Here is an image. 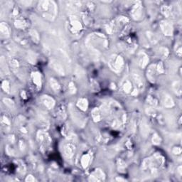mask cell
I'll list each match as a JSON object with an SVG mask.
<instances>
[{"instance_id": "cell-1", "label": "cell", "mask_w": 182, "mask_h": 182, "mask_svg": "<svg viewBox=\"0 0 182 182\" xmlns=\"http://www.w3.org/2000/svg\"><path fill=\"white\" fill-rule=\"evenodd\" d=\"M38 9L42 16L49 21H54L57 16L58 7L54 1H39Z\"/></svg>"}, {"instance_id": "cell-2", "label": "cell", "mask_w": 182, "mask_h": 182, "mask_svg": "<svg viewBox=\"0 0 182 182\" xmlns=\"http://www.w3.org/2000/svg\"><path fill=\"white\" fill-rule=\"evenodd\" d=\"M110 69H111L114 72L118 73L121 72L122 68L124 66V60L122 56L119 55H113L110 58L108 63Z\"/></svg>"}, {"instance_id": "cell-3", "label": "cell", "mask_w": 182, "mask_h": 182, "mask_svg": "<svg viewBox=\"0 0 182 182\" xmlns=\"http://www.w3.org/2000/svg\"><path fill=\"white\" fill-rule=\"evenodd\" d=\"M36 138L42 149H46L51 143V138L48 132L45 130H39L37 132Z\"/></svg>"}, {"instance_id": "cell-4", "label": "cell", "mask_w": 182, "mask_h": 182, "mask_svg": "<svg viewBox=\"0 0 182 182\" xmlns=\"http://www.w3.org/2000/svg\"><path fill=\"white\" fill-rule=\"evenodd\" d=\"M76 145L73 143L72 141L66 142L63 147V152L66 159H71L74 157L75 152H76Z\"/></svg>"}, {"instance_id": "cell-5", "label": "cell", "mask_w": 182, "mask_h": 182, "mask_svg": "<svg viewBox=\"0 0 182 182\" xmlns=\"http://www.w3.org/2000/svg\"><path fill=\"white\" fill-rule=\"evenodd\" d=\"M131 16L133 19L137 20V21H139L142 19L143 9H142V6L140 1H137L133 6L132 11H131Z\"/></svg>"}, {"instance_id": "cell-6", "label": "cell", "mask_w": 182, "mask_h": 182, "mask_svg": "<svg viewBox=\"0 0 182 182\" xmlns=\"http://www.w3.org/2000/svg\"><path fill=\"white\" fill-rule=\"evenodd\" d=\"M70 23H71V30L73 34H77L82 30V24L76 17V15H71Z\"/></svg>"}, {"instance_id": "cell-7", "label": "cell", "mask_w": 182, "mask_h": 182, "mask_svg": "<svg viewBox=\"0 0 182 182\" xmlns=\"http://www.w3.org/2000/svg\"><path fill=\"white\" fill-rule=\"evenodd\" d=\"M70 113H71V115L74 121L76 122L78 126H81L83 127L86 124V120L83 118L82 115H81L79 113L73 108L72 106L70 107Z\"/></svg>"}, {"instance_id": "cell-8", "label": "cell", "mask_w": 182, "mask_h": 182, "mask_svg": "<svg viewBox=\"0 0 182 182\" xmlns=\"http://www.w3.org/2000/svg\"><path fill=\"white\" fill-rule=\"evenodd\" d=\"M160 28L161 31L165 36H172L173 27L172 24L166 20H163L160 22Z\"/></svg>"}, {"instance_id": "cell-9", "label": "cell", "mask_w": 182, "mask_h": 182, "mask_svg": "<svg viewBox=\"0 0 182 182\" xmlns=\"http://www.w3.org/2000/svg\"><path fill=\"white\" fill-rule=\"evenodd\" d=\"M50 64L52 69H54L56 72L58 73L59 75H61V76H65L66 70L60 61H58L57 59H51L50 61Z\"/></svg>"}, {"instance_id": "cell-10", "label": "cell", "mask_w": 182, "mask_h": 182, "mask_svg": "<svg viewBox=\"0 0 182 182\" xmlns=\"http://www.w3.org/2000/svg\"><path fill=\"white\" fill-rule=\"evenodd\" d=\"M105 178V174L103 172V170L100 169H97L91 173V176H89L90 181H104Z\"/></svg>"}, {"instance_id": "cell-11", "label": "cell", "mask_w": 182, "mask_h": 182, "mask_svg": "<svg viewBox=\"0 0 182 182\" xmlns=\"http://www.w3.org/2000/svg\"><path fill=\"white\" fill-rule=\"evenodd\" d=\"M137 62L139 67L144 69L149 63V57L144 52L140 51L137 55Z\"/></svg>"}, {"instance_id": "cell-12", "label": "cell", "mask_w": 182, "mask_h": 182, "mask_svg": "<svg viewBox=\"0 0 182 182\" xmlns=\"http://www.w3.org/2000/svg\"><path fill=\"white\" fill-rule=\"evenodd\" d=\"M132 78H133L134 84L137 87V89L139 91H143L144 88V84L140 75L137 74V73H133L132 74Z\"/></svg>"}, {"instance_id": "cell-13", "label": "cell", "mask_w": 182, "mask_h": 182, "mask_svg": "<svg viewBox=\"0 0 182 182\" xmlns=\"http://www.w3.org/2000/svg\"><path fill=\"white\" fill-rule=\"evenodd\" d=\"M41 100L43 104L45 105V107H46L48 109H52L55 106L56 102L52 97L47 96V95H44V96H41Z\"/></svg>"}, {"instance_id": "cell-14", "label": "cell", "mask_w": 182, "mask_h": 182, "mask_svg": "<svg viewBox=\"0 0 182 182\" xmlns=\"http://www.w3.org/2000/svg\"><path fill=\"white\" fill-rule=\"evenodd\" d=\"M156 65L152 64L148 67L147 70V78L151 83L155 82L156 79Z\"/></svg>"}, {"instance_id": "cell-15", "label": "cell", "mask_w": 182, "mask_h": 182, "mask_svg": "<svg viewBox=\"0 0 182 182\" xmlns=\"http://www.w3.org/2000/svg\"><path fill=\"white\" fill-rule=\"evenodd\" d=\"M163 104L165 108H171L174 106V101L171 96L166 93L164 95V98H163Z\"/></svg>"}, {"instance_id": "cell-16", "label": "cell", "mask_w": 182, "mask_h": 182, "mask_svg": "<svg viewBox=\"0 0 182 182\" xmlns=\"http://www.w3.org/2000/svg\"><path fill=\"white\" fill-rule=\"evenodd\" d=\"M0 33L1 36L4 38H8L10 36V29L5 22H1L0 24Z\"/></svg>"}, {"instance_id": "cell-17", "label": "cell", "mask_w": 182, "mask_h": 182, "mask_svg": "<svg viewBox=\"0 0 182 182\" xmlns=\"http://www.w3.org/2000/svg\"><path fill=\"white\" fill-rule=\"evenodd\" d=\"M31 78L33 80V83L36 85L38 89L41 88V77L40 73L39 72H33L31 74Z\"/></svg>"}, {"instance_id": "cell-18", "label": "cell", "mask_w": 182, "mask_h": 182, "mask_svg": "<svg viewBox=\"0 0 182 182\" xmlns=\"http://www.w3.org/2000/svg\"><path fill=\"white\" fill-rule=\"evenodd\" d=\"M172 90L173 93L178 96H181V83L180 81H173L171 84Z\"/></svg>"}, {"instance_id": "cell-19", "label": "cell", "mask_w": 182, "mask_h": 182, "mask_svg": "<svg viewBox=\"0 0 182 182\" xmlns=\"http://www.w3.org/2000/svg\"><path fill=\"white\" fill-rule=\"evenodd\" d=\"M140 130H141V133H142V135L144 137H147V136L149 135V125H148L147 122L146 120H142V122H141Z\"/></svg>"}, {"instance_id": "cell-20", "label": "cell", "mask_w": 182, "mask_h": 182, "mask_svg": "<svg viewBox=\"0 0 182 182\" xmlns=\"http://www.w3.org/2000/svg\"><path fill=\"white\" fill-rule=\"evenodd\" d=\"M77 107L82 111H86L88 108V102L86 98H80L77 102Z\"/></svg>"}, {"instance_id": "cell-21", "label": "cell", "mask_w": 182, "mask_h": 182, "mask_svg": "<svg viewBox=\"0 0 182 182\" xmlns=\"http://www.w3.org/2000/svg\"><path fill=\"white\" fill-rule=\"evenodd\" d=\"M91 114H92V117H93V120H94V122H98L101 120L102 112L100 108H95L93 110H92Z\"/></svg>"}, {"instance_id": "cell-22", "label": "cell", "mask_w": 182, "mask_h": 182, "mask_svg": "<svg viewBox=\"0 0 182 182\" xmlns=\"http://www.w3.org/2000/svg\"><path fill=\"white\" fill-rule=\"evenodd\" d=\"M91 154H84L82 156V158H81V165H82V166L84 169H86L88 166V165L90 164V163H91Z\"/></svg>"}, {"instance_id": "cell-23", "label": "cell", "mask_w": 182, "mask_h": 182, "mask_svg": "<svg viewBox=\"0 0 182 182\" xmlns=\"http://www.w3.org/2000/svg\"><path fill=\"white\" fill-rule=\"evenodd\" d=\"M14 26L16 28L21 29H24L26 28L27 26L26 21L23 18H19L16 19L14 21Z\"/></svg>"}, {"instance_id": "cell-24", "label": "cell", "mask_w": 182, "mask_h": 182, "mask_svg": "<svg viewBox=\"0 0 182 182\" xmlns=\"http://www.w3.org/2000/svg\"><path fill=\"white\" fill-rule=\"evenodd\" d=\"M146 34H147V37L148 40H149V41L150 42V43H152V44H156L159 41V38H158L157 36L154 33L149 31H147Z\"/></svg>"}, {"instance_id": "cell-25", "label": "cell", "mask_w": 182, "mask_h": 182, "mask_svg": "<svg viewBox=\"0 0 182 182\" xmlns=\"http://www.w3.org/2000/svg\"><path fill=\"white\" fill-rule=\"evenodd\" d=\"M49 83H50V86L51 88L55 92H59L61 89V86L59 83L54 78H51L49 80Z\"/></svg>"}, {"instance_id": "cell-26", "label": "cell", "mask_w": 182, "mask_h": 182, "mask_svg": "<svg viewBox=\"0 0 182 182\" xmlns=\"http://www.w3.org/2000/svg\"><path fill=\"white\" fill-rule=\"evenodd\" d=\"M29 36L31 38L32 41L36 44H38L40 41V37H39V33L35 29H31L29 31Z\"/></svg>"}, {"instance_id": "cell-27", "label": "cell", "mask_w": 182, "mask_h": 182, "mask_svg": "<svg viewBox=\"0 0 182 182\" xmlns=\"http://www.w3.org/2000/svg\"><path fill=\"white\" fill-rule=\"evenodd\" d=\"M122 89L126 93H130L131 90H132V83L129 80H126L124 81L123 84H122Z\"/></svg>"}, {"instance_id": "cell-28", "label": "cell", "mask_w": 182, "mask_h": 182, "mask_svg": "<svg viewBox=\"0 0 182 182\" xmlns=\"http://www.w3.org/2000/svg\"><path fill=\"white\" fill-rule=\"evenodd\" d=\"M161 12H162L164 16L169 18L170 17V16H171V13H172V11H171V9L170 6H163L162 7H161Z\"/></svg>"}, {"instance_id": "cell-29", "label": "cell", "mask_w": 182, "mask_h": 182, "mask_svg": "<svg viewBox=\"0 0 182 182\" xmlns=\"http://www.w3.org/2000/svg\"><path fill=\"white\" fill-rule=\"evenodd\" d=\"M159 54L161 55V56L163 58V59H166L168 57L169 54V49H168L166 47H161L159 50Z\"/></svg>"}, {"instance_id": "cell-30", "label": "cell", "mask_w": 182, "mask_h": 182, "mask_svg": "<svg viewBox=\"0 0 182 182\" xmlns=\"http://www.w3.org/2000/svg\"><path fill=\"white\" fill-rule=\"evenodd\" d=\"M3 103H4L5 105H6V106L9 108H14V102L11 99H10V98H3Z\"/></svg>"}, {"instance_id": "cell-31", "label": "cell", "mask_w": 182, "mask_h": 182, "mask_svg": "<svg viewBox=\"0 0 182 182\" xmlns=\"http://www.w3.org/2000/svg\"><path fill=\"white\" fill-rule=\"evenodd\" d=\"M152 141V143L154 144H155V145H159V144L161 143V139L160 138V137L158 135V134L155 133V134H154V135H153Z\"/></svg>"}, {"instance_id": "cell-32", "label": "cell", "mask_w": 182, "mask_h": 182, "mask_svg": "<svg viewBox=\"0 0 182 182\" xmlns=\"http://www.w3.org/2000/svg\"><path fill=\"white\" fill-rule=\"evenodd\" d=\"M147 103H149V105H152V106H154V107H155L158 105V101L156 100V99H155L154 98H153V97L151 96H149L147 97Z\"/></svg>"}, {"instance_id": "cell-33", "label": "cell", "mask_w": 182, "mask_h": 182, "mask_svg": "<svg viewBox=\"0 0 182 182\" xmlns=\"http://www.w3.org/2000/svg\"><path fill=\"white\" fill-rule=\"evenodd\" d=\"M1 88H2V89L4 90V92H6V93H9L10 91V86H9V83L7 81H4L2 82V84H1Z\"/></svg>"}, {"instance_id": "cell-34", "label": "cell", "mask_w": 182, "mask_h": 182, "mask_svg": "<svg viewBox=\"0 0 182 182\" xmlns=\"http://www.w3.org/2000/svg\"><path fill=\"white\" fill-rule=\"evenodd\" d=\"M27 59H28V61H29L30 63H31V64H35L36 62V58L34 54L32 52H29L28 53V55H27Z\"/></svg>"}, {"instance_id": "cell-35", "label": "cell", "mask_w": 182, "mask_h": 182, "mask_svg": "<svg viewBox=\"0 0 182 182\" xmlns=\"http://www.w3.org/2000/svg\"><path fill=\"white\" fill-rule=\"evenodd\" d=\"M106 31L110 34H113V32L115 31V26H114L113 24H108L106 25Z\"/></svg>"}, {"instance_id": "cell-36", "label": "cell", "mask_w": 182, "mask_h": 182, "mask_svg": "<svg viewBox=\"0 0 182 182\" xmlns=\"http://www.w3.org/2000/svg\"><path fill=\"white\" fill-rule=\"evenodd\" d=\"M175 51H176V55L178 56V57L181 56V54H182V49H181V44L180 43H178L176 44V47H175Z\"/></svg>"}, {"instance_id": "cell-37", "label": "cell", "mask_w": 182, "mask_h": 182, "mask_svg": "<svg viewBox=\"0 0 182 182\" xmlns=\"http://www.w3.org/2000/svg\"><path fill=\"white\" fill-rule=\"evenodd\" d=\"M156 70L159 74H164V66H163V64L161 62H159L157 66H156Z\"/></svg>"}, {"instance_id": "cell-38", "label": "cell", "mask_w": 182, "mask_h": 182, "mask_svg": "<svg viewBox=\"0 0 182 182\" xmlns=\"http://www.w3.org/2000/svg\"><path fill=\"white\" fill-rule=\"evenodd\" d=\"M1 124H2L4 126H6V127H9L10 126V121L8 119V117L6 116H4L1 117Z\"/></svg>"}, {"instance_id": "cell-39", "label": "cell", "mask_w": 182, "mask_h": 182, "mask_svg": "<svg viewBox=\"0 0 182 182\" xmlns=\"http://www.w3.org/2000/svg\"><path fill=\"white\" fill-rule=\"evenodd\" d=\"M10 65H11V68H13L14 69H16L19 66V61L16 59H12L10 61Z\"/></svg>"}, {"instance_id": "cell-40", "label": "cell", "mask_w": 182, "mask_h": 182, "mask_svg": "<svg viewBox=\"0 0 182 182\" xmlns=\"http://www.w3.org/2000/svg\"><path fill=\"white\" fill-rule=\"evenodd\" d=\"M69 91L71 94H74V93H76V88L75 86L74 83L73 82L69 83Z\"/></svg>"}, {"instance_id": "cell-41", "label": "cell", "mask_w": 182, "mask_h": 182, "mask_svg": "<svg viewBox=\"0 0 182 182\" xmlns=\"http://www.w3.org/2000/svg\"><path fill=\"white\" fill-rule=\"evenodd\" d=\"M146 113H147V115H150V116H153V115H155V109L154 108H149L146 109Z\"/></svg>"}, {"instance_id": "cell-42", "label": "cell", "mask_w": 182, "mask_h": 182, "mask_svg": "<svg viewBox=\"0 0 182 182\" xmlns=\"http://www.w3.org/2000/svg\"><path fill=\"white\" fill-rule=\"evenodd\" d=\"M172 152L175 155H179L181 153V149L180 147H174L172 149Z\"/></svg>"}, {"instance_id": "cell-43", "label": "cell", "mask_w": 182, "mask_h": 182, "mask_svg": "<svg viewBox=\"0 0 182 182\" xmlns=\"http://www.w3.org/2000/svg\"><path fill=\"white\" fill-rule=\"evenodd\" d=\"M25 181H29V182H33L36 181V178L34 177L32 175H29V176H26V179H25Z\"/></svg>"}, {"instance_id": "cell-44", "label": "cell", "mask_w": 182, "mask_h": 182, "mask_svg": "<svg viewBox=\"0 0 182 182\" xmlns=\"http://www.w3.org/2000/svg\"><path fill=\"white\" fill-rule=\"evenodd\" d=\"M19 147L21 150H24L25 149L26 146H25V143L23 142V141H20L19 142Z\"/></svg>"}, {"instance_id": "cell-45", "label": "cell", "mask_w": 182, "mask_h": 182, "mask_svg": "<svg viewBox=\"0 0 182 182\" xmlns=\"http://www.w3.org/2000/svg\"><path fill=\"white\" fill-rule=\"evenodd\" d=\"M177 173L178 174V176L181 177V174H182V171H181V166H179L177 168Z\"/></svg>"}, {"instance_id": "cell-46", "label": "cell", "mask_w": 182, "mask_h": 182, "mask_svg": "<svg viewBox=\"0 0 182 182\" xmlns=\"http://www.w3.org/2000/svg\"><path fill=\"white\" fill-rule=\"evenodd\" d=\"M138 90L137 89V88H136L135 90H134L132 92V93H131V94L132 95V96H137V95H138Z\"/></svg>"}, {"instance_id": "cell-47", "label": "cell", "mask_w": 182, "mask_h": 182, "mask_svg": "<svg viewBox=\"0 0 182 182\" xmlns=\"http://www.w3.org/2000/svg\"><path fill=\"white\" fill-rule=\"evenodd\" d=\"M9 138L10 142H12V143H13L14 142V140H15V137H14V135L9 136Z\"/></svg>"}, {"instance_id": "cell-48", "label": "cell", "mask_w": 182, "mask_h": 182, "mask_svg": "<svg viewBox=\"0 0 182 182\" xmlns=\"http://www.w3.org/2000/svg\"><path fill=\"white\" fill-rule=\"evenodd\" d=\"M21 132H23V133H26V132H27L26 129L24 127H21Z\"/></svg>"}, {"instance_id": "cell-49", "label": "cell", "mask_w": 182, "mask_h": 182, "mask_svg": "<svg viewBox=\"0 0 182 182\" xmlns=\"http://www.w3.org/2000/svg\"><path fill=\"white\" fill-rule=\"evenodd\" d=\"M116 181H126V180L124 179V178H117Z\"/></svg>"}, {"instance_id": "cell-50", "label": "cell", "mask_w": 182, "mask_h": 182, "mask_svg": "<svg viewBox=\"0 0 182 182\" xmlns=\"http://www.w3.org/2000/svg\"><path fill=\"white\" fill-rule=\"evenodd\" d=\"M24 96V98H26V94H25V92L23 91L21 93V96Z\"/></svg>"}]
</instances>
